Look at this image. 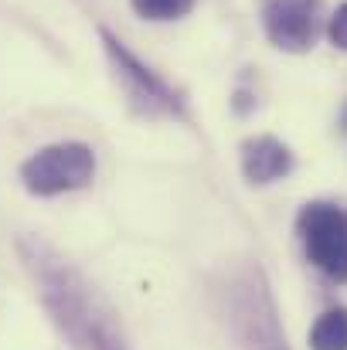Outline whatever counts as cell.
Here are the masks:
<instances>
[{"instance_id": "obj_1", "label": "cell", "mask_w": 347, "mask_h": 350, "mask_svg": "<svg viewBox=\"0 0 347 350\" xmlns=\"http://www.w3.org/2000/svg\"><path fill=\"white\" fill-rule=\"evenodd\" d=\"M24 265L41 286V303L55 327L75 350H129L113 306L89 286V279L51 248L38 241H21Z\"/></svg>"}, {"instance_id": "obj_2", "label": "cell", "mask_w": 347, "mask_h": 350, "mask_svg": "<svg viewBox=\"0 0 347 350\" xmlns=\"http://www.w3.org/2000/svg\"><path fill=\"white\" fill-rule=\"evenodd\" d=\"M96 177V153L86 143H51L21 167V180L38 198L82 191Z\"/></svg>"}, {"instance_id": "obj_3", "label": "cell", "mask_w": 347, "mask_h": 350, "mask_svg": "<svg viewBox=\"0 0 347 350\" xmlns=\"http://www.w3.org/2000/svg\"><path fill=\"white\" fill-rule=\"evenodd\" d=\"M307 258L334 282H347V211L331 201H310L296 215Z\"/></svg>"}, {"instance_id": "obj_4", "label": "cell", "mask_w": 347, "mask_h": 350, "mask_svg": "<svg viewBox=\"0 0 347 350\" xmlns=\"http://www.w3.org/2000/svg\"><path fill=\"white\" fill-rule=\"evenodd\" d=\"M99 34H103L106 55H110V62H113V68H116V75H119V82H123V89H126V96H129V103H133L140 113H146V116H181V113H184L177 92H174L157 72H150V68H146L119 38H113L106 27H103Z\"/></svg>"}, {"instance_id": "obj_5", "label": "cell", "mask_w": 347, "mask_h": 350, "mask_svg": "<svg viewBox=\"0 0 347 350\" xmlns=\"http://www.w3.org/2000/svg\"><path fill=\"white\" fill-rule=\"evenodd\" d=\"M231 323H235V334L245 350H290L286 334L279 330V317H276L269 286L262 282L259 269H255V279H245L238 286L235 303H231Z\"/></svg>"}, {"instance_id": "obj_6", "label": "cell", "mask_w": 347, "mask_h": 350, "mask_svg": "<svg viewBox=\"0 0 347 350\" xmlns=\"http://www.w3.org/2000/svg\"><path fill=\"white\" fill-rule=\"evenodd\" d=\"M266 38L290 55H303L320 38V0H262Z\"/></svg>"}, {"instance_id": "obj_7", "label": "cell", "mask_w": 347, "mask_h": 350, "mask_svg": "<svg viewBox=\"0 0 347 350\" xmlns=\"http://www.w3.org/2000/svg\"><path fill=\"white\" fill-rule=\"evenodd\" d=\"M293 170V153L276 136H252L242 143V174L248 184H272Z\"/></svg>"}, {"instance_id": "obj_8", "label": "cell", "mask_w": 347, "mask_h": 350, "mask_svg": "<svg viewBox=\"0 0 347 350\" xmlns=\"http://www.w3.org/2000/svg\"><path fill=\"white\" fill-rule=\"evenodd\" d=\"M310 350H347V306L320 313L310 330Z\"/></svg>"}, {"instance_id": "obj_9", "label": "cell", "mask_w": 347, "mask_h": 350, "mask_svg": "<svg viewBox=\"0 0 347 350\" xmlns=\"http://www.w3.org/2000/svg\"><path fill=\"white\" fill-rule=\"evenodd\" d=\"M133 10L146 21H177L184 14H191L194 0H129Z\"/></svg>"}, {"instance_id": "obj_10", "label": "cell", "mask_w": 347, "mask_h": 350, "mask_svg": "<svg viewBox=\"0 0 347 350\" xmlns=\"http://www.w3.org/2000/svg\"><path fill=\"white\" fill-rule=\"evenodd\" d=\"M327 38H331L334 48L347 51V3H341L337 14L331 17V24H327Z\"/></svg>"}, {"instance_id": "obj_11", "label": "cell", "mask_w": 347, "mask_h": 350, "mask_svg": "<svg viewBox=\"0 0 347 350\" xmlns=\"http://www.w3.org/2000/svg\"><path fill=\"white\" fill-rule=\"evenodd\" d=\"M341 122H344V129H347V106H344V116H341Z\"/></svg>"}]
</instances>
